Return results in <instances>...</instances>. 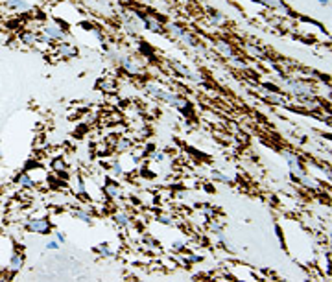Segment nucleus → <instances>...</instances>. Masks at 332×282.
Segmentation results:
<instances>
[{
  "instance_id": "2",
  "label": "nucleus",
  "mask_w": 332,
  "mask_h": 282,
  "mask_svg": "<svg viewBox=\"0 0 332 282\" xmlns=\"http://www.w3.org/2000/svg\"><path fill=\"white\" fill-rule=\"evenodd\" d=\"M28 229L33 232H48L50 231V223L46 220H37V222H32L28 223Z\"/></svg>"
},
{
  "instance_id": "10",
  "label": "nucleus",
  "mask_w": 332,
  "mask_h": 282,
  "mask_svg": "<svg viewBox=\"0 0 332 282\" xmlns=\"http://www.w3.org/2000/svg\"><path fill=\"white\" fill-rule=\"evenodd\" d=\"M116 222L120 223V227H125V225L129 223V220H127V216H125V214H118V216H116Z\"/></svg>"
},
{
  "instance_id": "12",
  "label": "nucleus",
  "mask_w": 332,
  "mask_h": 282,
  "mask_svg": "<svg viewBox=\"0 0 332 282\" xmlns=\"http://www.w3.org/2000/svg\"><path fill=\"white\" fill-rule=\"evenodd\" d=\"M113 172H115L116 175L122 174V168H120V164H115V166H113Z\"/></svg>"
},
{
  "instance_id": "6",
  "label": "nucleus",
  "mask_w": 332,
  "mask_h": 282,
  "mask_svg": "<svg viewBox=\"0 0 332 282\" xmlns=\"http://www.w3.org/2000/svg\"><path fill=\"white\" fill-rule=\"evenodd\" d=\"M284 159H286V161H288V166H295L299 162L297 161V157H293V153H290V151H286V153H284Z\"/></svg>"
},
{
  "instance_id": "1",
  "label": "nucleus",
  "mask_w": 332,
  "mask_h": 282,
  "mask_svg": "<svg viewBox=\"0 0 332 282\" xmlns=\"http://www.w3.org/2000/svg\"><path fill=\"white\" fill-rule=\"evenodd\" d=\"M148 89H149V92H153V96L165 100L166 103H170V105H177V107H185V101L179 100L177 96H174V94H168V92L159 91V89H155V87H148Z\"/></svg>"
},
{
  "instance_id": "8",
  "label": "nucleus",
  "mask_w": 332,
  "mask_h": 282,
  "mask_svg": "<svg viewBox=\"0 0 332 282\" xmlns=\"http://www.w3.org/2000/svg\"><path fill=\"white\" fill-rule=\"evenodd\" d=\"M19 182H21L22 186H33V181L28 175H21V177H19Z\"/></svg>"
},
{
  "instance_id": "7",
  "label": "nucleus",
  "mask_w": 332,
  "mask_h": 282,
  "mask_svg": "<svg viewBox=\"0 0 332 282\" xmlns=\"http://www.w3.org/2000/svg\"><path fill=\"white\" fill-rule=\"evenodd\" d=\"M94 253H102L104 257H111V251L107 249L105 243H104V245H100V247H94Z\"/></svg>"
},
{
  "instance_id": "9",
  "label": "nucleus",
  "mask_w": 332,
  "mask_h": 282,
  "mask_svg": "<svg viewBox=\"0 0 332 282\" xmlns=\"http://www.w3.org/2000/svg\"><path fill=\"white\" fill-rule=\"evenodd\" d=\"M105 192H107V196H111V198H118V188H116L115 184H109L107 188H105Z\"/></svg>"
},
{
  "instance_id": "4",
  "label": "nucleus",
  "mask_w": 332,
  "mask_h": 282,
  "mask_svg": "<svg viewBox=\"0 0 332 282\" xmlns=\"http://www.w3.org/2000/svg\"><path fill=\"white\" fill-rule=\"evenodd\" d=\"M21 265H22V257L15 255V257L11 258V269H13V271H17V269H21Z\"/></svg>"
},
{
  "instance_id": "16",
  "label": "nucleus",
  "mask_w": 332,
  "mask_h": 282,
  "mask_svg": "<svg viewBox=\"0 0 332 282\" xmlns=\"http://www.w3.org/2000/svg\"><path fill=\"white\" fill-rule=\"evenodd\" d=\"M327 124H329V125H331V127H332V115L329 116V118H327Z\"/></svg>"
},
{
  "instance_id": "18",
  "label": "nucleus",
  "mask_w": 332,
  "mask_h": 282,
  "mask_svg": "<svg viewBox=\"0 0 332 282\" xmlns=\"http://www.w3.org/2000/svg\"><path fill=\"white\" fill-rule=\"evenodd\" d=\"M331 232H332V229H331Z\"/></svg>"
},
{
  "instance_id": "11",
  "label": "nucleus",
  "mask_w": 332,
  "mask_h": 282,
  "mask_svg": "<svg viewBox=\"0 0 332 282\" xmlns=\"http://www.w3.org/2000/svg\"><path fill=\"white\" fill-rule=\"evenodd\" d=\"M214 179H220V181H224V182H229V179H227V177H224L222 174H214Z\"/></svg>"
},
{
  "instance_id": "13",
  "label": "nucleus",
  "mask_w": 332,
  "mask_h": 282,
  "mask_svg": "<svg viewBox=\"0 0 332 282\" xmlns=\"http://www.w3.org/2000/svg\"><path fill=\"white\" fill-rule=\"evenodd\" d=\"M48 249H58V242H48V245H46Z\"/></svg>"
},
{
  "instance_id": "5",
  "label": "nucleus",
  "mask_w": 332,
  "mask_h": 282,
  "mask_svg": "<svg viewBox=\"0 0 332 282\" xmlns=\"http://www.w3.org/2000/svg\"><path fill=\"white\" fill-rule=\"evenodd\" d=\"M74 216H76V218H80V220H83L85 223H91V222H92V220H91V216H89V214H85L83 210H74Z\"/></svg>"
},
{
  "instance_id": "17",
  "label": "nucleus",
  "mask_w": 332,
  "mask_h": 282,
  "mask_svg": "<svg viewBox=\"0 0 332 282\" xmlns=\"http://www.w3.org/2000/svg\"><path fill=\"white\" fill-rule=\"evenodd\" d=\"M319 2H321V4H327V2H329V0H319Z\"/></svg>"
},
{
  "instance_id": "15",
  "label": "nucleus",
  "mask_w": 332,
  "mask_h": 282,
  "mask_svg": "<svg viewBox=\"0 0 332 282\" xmlns=\"http://www.w3.org/2000/svg\"><path fill=\"white\" fill-rule=\"evenodd\" d=\"M161 222H163V223H172V220H170V218H161Z\"/></svg>"
},
{
  "instance_id": "3",
  "label": "nucleus",
  "mask_w": 332,
  "mask_h": 282,
  "mask_svg": "<svg viewBox=\"0 0 332 282\" xmlns=\"http://www.w3.org/2000/svg\"><path fill=\"white\" fill-rule=\"evenodd\" d=\"M299 181H301V184H303V186H307V188H310V190H315V188L319 186V184H317L314 179H310L308 175H303V177H299Z\"/></svg>"
},
{
  "instance_id": "14",
  "label": "nucleus",
  "mask_w": 332,
  "mask_h": 282,
  "mask_svg": "<svg viewBox=\"0 0 332 282\" xmlns=\"http://www.w3.org/2000/svg\"><path fill=\"white\" fill-rule=\"evenodd\" d=\"M58 240L59 242H65V234H63V232H58Z\"/></svg>"
}]
</instances>
